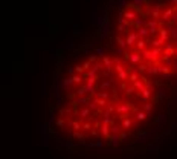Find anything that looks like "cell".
<instances>
[{"mask_svg":"<svg viewBox=\"0 0 177 159\" xmlns=\"http://www.w3.org/2000/svg\"><path fill=\"white\" fill-rule=\"evenodd\" d=\"M141 109H142V110H145V112L148 113V116H151V113H153V109H154V104L147 101V103L141 104Z\"/></svg>","mask_w":177,"mask_h":159,"instance_id":"27","label":"cell"},{"mask_svg":"<svg viewBox=\"0 0 177 159\" xmlns=\"http://www.w3.org/2000/svg\"><path fill=\"white\" fill-rule=\"evenodd\" d=\"M92 128H95V127H93V122H92L90 119L85 121V122H82V130H84V132H90Z\"/></svg>","mask_w":177,"mask_h":159,"instance_id":"37","label":"cell"},{"mask_svg":"<svg viewBox=\"0 0 177 159\" xmlns=\"http://www.w3.org/2000/svg\"><path fill=\"white\" fill-rule=\"evenodd\" d=\"M148 151L153 153V154H157L159 153V147L157 145H151V147H148Z\"/></svg>","mask_w":177,"mask_h":159,"instance_id":"46","label":"cell"},{"mask_svg":"<svg viewBox=\"0 0 177 159\" xmlns=\"http://www.w3.org/2000/svg\"><path fill=\"white\" fill-rule=\"evenodd\" d=\"M81 66H82V69H84V72H87V70H90V66H92V63H90V61H88V60H85V61H84V63H82Z\"/></svg>","mask_w":177,"mask_h":159,"instance_id":"45","label":"cell"},{"mask_svg":"<svg viewBox=\"0 0 177 159\" xmlns=\"http://www.w3.org/2000/svg\"><path fill=\"white\" fill-rule=\"evenodd\" d=\"M175 58H177V49H175Z\"/></svg>","mask_w":177,"mask_h":159,"instance_id":"57","label":"cell"},{"mask_svg":"<svg viewBox=\"0 0 177 159\" xmlns=\"http://www.w3.org/2000/svg\"><path fill=\"white\" fill-rule=\"evenodd\" d=\"M133 118H134L137 122H139V121H145V119L148 118V113H147L145 110H142V109H141V110H137V112L133 115Z\"/></svg>","mask_w":177,"mask_h":159,"instance_id":"22","label":"cell"},{"mask_svg":"<svg viewBox=\"0 0 177 159\" xmlns=\"http://www.w3.org/2000/svg\"><path fill=\"white\" fill-rule=\"evenodd\" d=\"M136 31H137V34H139L141 38H147V40H150L148 37L151 35V32H150V29H148L147 26H144V28H141V29H136Z\"/></svg>","mask_w":177,"mask_h":159,"instance_id":"24","label":"cell"},{"mask_svg":"<svg viewBox=\"0 0 177 159\" xmlns=\"http://www.w3.org/2000/svg\"><path fill=\"white\" fill-rule=\"evenodd\" d=\"M109 141H110V145H112V147H118V145L121 144V136H119V135H112Z\"/></svg>","mask_w":177,"mask_h":159,"instance_id":"31","label":"cell"},{"mask_svg":"<svg viewBox=\"0 0 177 159\" xmlns=\"http://www.w3.org/2000/svg\"><path fill=\"white\" fill-rule=\"evenodd\" d=\"M122 16H124V17H125L128 22H131V23H133V22H134V20L139 17V11L130 5L128 8H125V11H122Z\"/></svg>","mask_w":177,"mask_h":159,"instance_id":"3","label":"cell"},{"mask_svg":"<svg viewBox=\"0 0 177 159\" xmlns=\"http://www.w3.org/2000/svg\"><path fill=\"white\" fill-rule=\"evenodd\" d=\"M92 103H95L99 109H106L109 106V101L107 99H102V98H98V96H92Z\"/></svg>","mask_w":177,"mask_h":159,"instance_id":"17","label":"cell"},{"mask_svg":"<svg viewBox=\"0 0 177 159\" xmlns=\"http://www.w3.org/2000/svg\"><path fill=\"white\" fill-rule=\"evenodd\" d=\"M147 22H148V20H145V19H142V17H137L131 25H133V28H134V29H141V28L147 26Z\"/></svg>","mask_w":177,"mask_h":159,"instance_id":"20","label":"cell"},{"mask_svg":"<svg viewBox=\"0 0 177 159\" xmlns=\"http://www.w3.org/2000/svg\"><path fill=\"white\" fill-rule=\"evenodd\" d=\"M124 8H128V0H121L119 2V9H124Z\"/></svg>","mask_w":177,"mask_h":159,"instance_id":"47","label":"cell"},{"mask_svg":"<svg viewBox=\"0 0 177 159\" xmlns=\"http://www.w3.org/2000/svg\"><path fill=\"white\" fill-rule=\"evenodd\" d=\"M55 121V112H54V107H49V124H52Z\"/></svg>","mask_w":177,"mask_h":159,"instance_id":"43","label":"cell"},{"mask_svg":"<svg viewBox=\"0 0 177 159\" xmlns=\"http://www.w3.org/2000/svg\"><path fill=\"white\" fill-rule=\"evenodd\" d=\"M165 45H166V43H165L162 38H159V37H157V38H151V40H150V46H151V48H163Z\"/></svg>","mask_w":177,"mask_h":159,"instance_id":"23","label":"cell"},{"mask_svg":"<svg viewBox=\"0 0 177 159\" xmlns=\"http://www.w3.org/2000/svg\"><path fill=\"white\" fill-rule=\"evenodd\" d=\"M75 116H79V119H90L93 116V110L90 107H87V106L79 107V109L76 107L75 109Z\"/></svg>","mask_w":177,"mask_h":159,"instance_id":"2","label":"cell"},{"mask_svg":"<svg viewBox=\"0 0 177 159\" xmlns=\"http://www.w3.org/2000/svg\"><path fill=\"white\" fill-rule=\"evenodd\" d=\"M162 57H165V58H175V45L166 43V45L163 46V54H162Z\"/></svg>","mask_w":177,"mask_h":159,"instance_id":"8","label":"cell"},{"mask_svg":"<svg viewBox=\"0 0 177 159\" xmlns=\"http://www.w3.org/2000/svg\"><path fill=\"white\" fill-rule=\"evenodd\" d=\"M67 74H69V77H73V75L76 74V70H75V66H70V67H67Z\"/></svg>","mask_w":177,"mask_h":159,"instance_id":"48","label":"cell"},{"mask_svg":"<svg viewBox=\"0 0 177 159\" xmlns=\"http://www.w3.org/2000/svg\"><path fill=\"white\" fill-rule=\"evenodd\" d=\"M72 78H73V83H75L76 86H81V84L84 83V80H85L82 74H75V75H73Z\"/></svg>","mask_w":177,"mask_h":159,"instance_id":"32","label":"cell"},{"mask_svg":"<svg viewBox=\"0 0 177 159\" xmlns=\"http://www.w3.org/2000/svg\"><path fill=\"white\" fill-rule=\"evenodd\" d=\"M121 127L124 130H130V128H136L137 127V121L133 116H125L121 119Z\"/></svg>","mask_w":177,"mask_h":159,"instance_id":"5","label":"cell"},{"mask_svg":"<svg viewBox=\"0 0 177 159\" xmlns=\"http://www.w3.org/2000/svg\"><path fill=\"white\" fill-rule=\"evenodd\" d=\"M162 25H163V22H159V20H148V22H147V28L150 29L151 35L157 34L159 29L162 28Z\"/></svg>","mask_w":177,"mask_h":159,"instance_id":"9","label":"cell"},{"mask_svg":"<svg viewBox=\"0 0 177 159\" xmlns=\"http://www.w3.org/2000/svg\"><path fill=\"white\" fill-rule=\"evenodd\" d=\"M41 90H43V95H47V75L43 74V83H41Z\"/></svg>","mask_w":177,"mask_h":159,"instance_id":"35","label":"cell"},{"mask_svg":"<svg viewBox=\"0 0 177 159\" xmlns=\"http://www.w3.org/2000/svg\"><path fill=\"white\" fill-rule=\"evenodd\" d=\"M165 118H166V116H165V113H163V112H160V113L154 118V122H156V124H162V122L165 121Z\"/></svg>","mask_w":177,"mask_h":159,"instance_id":"40","label":"cell"},{"mask_svg":"<svg viewBox=\"0 0 177 159\" xmlns=\"http://www.w3.org/2000/svg\"><path fill=\"white\" fill-rule=\"evenodd\" d=\"M116 78H118L121 83H127L128 78H130V70H128V69H124V70L118 72V74H116Z\"/></svg>","mask_w":177,"mask_h":159,"instance_id":"15","label":"cell"},{"mask_svg":"<svg viewBox=\"0 0 177 159\" xmlns=\"http://www.w3.org/2000/svg\"><path fill=\"white\" fill-rule=\"evenodd\" d=\"M60 116H64V118H69L70 115H73L75 116V109L73 107H63V109H60Z\"/></svg>","mask_w":177,"mask_h":159,"instance_id":"18","label":"cell"},{"mask_svg":"<svg viewBox=\"0 0 177 159\" xmlns=\"http://www.w3.org/2000/svg\"><path fill=\"white\" fill-rule=\"evenodd\" d=\"M177 128V122L174 121V122H171V125H169V130H175Z\"/></svg>","mask_w":177,"mask_h":159,"instance_id":"52","label":"cell"},{"mask_svg":"<svg viewBox=\"0 0 177 159\" xmlns=\"http://www.w3.org/2000/svg\"><path fill=\"white\" fill-rule=\"evenodd\" d=\"M82 52H84V54H88V52H90V49H88V48H85V49H82Z\"/></svg>","mask_w":177,"mask_h":159,"instance_id":"55","label":"cell"},{"mask_svg":"<svg viewBox=\"0 0 177 159\" xmlns=\"http://www.w3.org/2000/svg\"><path fill=\"white\" fill-rule=\"evenodd\" d=\"M171 6L177 8V0H171Z\"/></svg>","mask_w":177,"mask_h":159,"instance_id":"54","label":"cell"},{"mask_svg":"<svg viewBox=\"0 0 177 159\" xmlns=\"http://www.w3.org/2000/svg\"><path fill=\"white\" fill-rule=\"evenodd\" d=\"M139 38H141V37H139L137 31H128V32H127V37H125V40H127V45H128V49H130V48H133V49H134V46H136V42H137Z\"/></svg>","mask_w":177,"mask_h":159,"instance_id":"6","label":"cell"},{"mask_svg":"<svg viewBox=\"0 0 177 159\" xmlns=\"http://www.w3.org/2000/svg\"><path fill=\"white\" fill-rule=\"evenodd\" d=\"M73 84H75V83H73V78H72V77L63 78V80H61V83H60V86H61V90H63V92L70 90V87H72Z\"/></svg>","mask_w":177,"mask_h":159,"instance_id":"12","label":"cell"},{"mask_svg":"<svg viewBox=\"0 0 177 159\" xmlns=\"http://www.w3.org/2000/svg\"><path fill=\"white\" fill-rule=\"evenodd\" d=\"M61 145H63V147H67V148H70V147H73V142H70V141H67V142H63Z\"/></svg>","mask_w":177,"mask_h":159,"instance_id":"51","label":"cell"},{"mask_svg":"<svg viewBox=\"0 0 177 159\" xmlns=\"http://www.w3.org/2000/svg\"><path fill=\"white\" fill-rule=\"evenodd\" d=\"M64 48H66V49H72V48H73V43H72V38H70V40H69V42H67V43L64 45Z\"/></svg>","mask_w":177,"mask_h":159,"instance_id":"50","label":"cell"},{"mask_svg":"<svg viewBox=\"0 0 177 159\" xmlns=\"http://www.w3.org/2000/svg\"><path fill=\"white\" fill-rule=\"evenodd\" d=\"M136 92H139V90L131 84V86H128V87L125 89V96H127V98H133V96L136 95Z\"/></svg>","mask_w":177,"mask_h":159,"instance_id":"30","label":"cell"},{"mask_svg":"<svg viewBox=\"0 0 177 159\" xmlns=\"http://www.w3.org/2000/svg\"><path fill=\"white\" fill-rule=\"evenodd\" d=\"M73 138H76V139H79V141H82V139H85V135L79 130V132H73Z\"/></svg>","mask_w":177,"mask_h":159,"instance_id":"44","label":"cell"},{"mask_svg":"<svg viewBox=\"0 0 177 159\" xmlns=\"http://www.w3.org/2000/svg\"><path fill=\"white\" fill-rule=\"evenodd\" d=\"M128 135H130V133H128V130H124V128H122V132L119 133V136H121V142H127Z\"/></svg>","mask_w":177,"mask_h":159,"instance_id":"41","label":"cell"},{"mask_svg":"<svg viewBox=\"0 0 177 159\" xmlns=\"http://www.w3.org/2000/svg\"><path fill=\"white\" fill-rule=\"evenodd\" d=\"M95 52H96V55L101 58V57L106 55V48H95Z\"/></svg>","mask_w":177,"mask_h":159,"instance_id":"42","label":"cell"},{"mask_svg":"<svg viewBox=\"0 0 177 159\" xmlns=\"http://www.w3.org/2000/svg\"><path fill=\"white\" fill-rule=\"evenodd\" d=\"M141 77H142V74H141V70L137 69V67H133L131 70H130V78H128V81L133 84L134 81H137V80H141Z\"/></svg>","mask_w":177,"mask_h":159,"instance_id":"14","label":"cell"},{"mask_svg":"<svg viewBox=\"0 0 177 159\" xmlns=\"http://www.w3.org/2000/svg\"><path fill=\"white\" fill-rule=\"evenodd\" d=\"M99 133H101V136H104L106 139H110V136H112V125L102 122L101 127H99Z\"/></svg>","mask_w":177,"mask_h":159,"instance_id":"13","label":"cell"},{"mask_svg":"<svg viewBox=\"0 0 177 159\" xmlns=\"http://www.w3.org/2000/svg\"><path fill=\"white\" fill-rule=\"evenodd\" d=\"M75 95L76 96H88V90H87L85 83H82L81 86H78V89L75 90Z\"/></svg>","mask_w":177,"mask_h":159,"instance_id":"16","label":"cell"},{"mask_svg":"<svg viewBox=\"0 0 177 159\" xmlns=\"http://www.w3.org/2000/svg\"><path fill=\"white\" fill-rule=\"evenodd\" d=\"M88 145H90V147H98V148H102V147H104V141H102L101 138H98L95 142H90Z\"/></svg>","mask_w":177,"mask_h":159,"instance_id":"39","label":"cell"},{"mask_svg":"<svg viewBox=\"0 0 177 159\" xmlns=\"http://www.w3.org/2000/svg\"><path fill=\"white\" fill-rule=\"evenodd\" d=\"M72 130H73V132L82 130V121L78 119V118H73V119H72Z\"/></svg>","mask_w":177,"mask_h":159,"instance_id":"25","label":"cell"},{"mask_svg":"<svg viewBox=\"0 0 177 159\" xmlns=\"http://www.w3.org/2000/svg\"><path fill=\"white\" fill-rule=\"evenodd\" d=\"M157 34H159V38H162L165 43L168 42V38H169V31H168L166 28H160Z\"/></svg>","mask_w":177,"mask_h":159,"instance_id":"26","label":"cell"},{"mask_svg":"<svg viewBox=\"0 0 177 159\" xmlns=\"http://www.w3.org/2000/svg\"><path fill=\"white\" fill-rule=\"evenodd\" d=\"M116 80H118V78L110 77V78H107V80L101 81V83H99V89H101V90H110V89H113V86H115V81H116Z\"/></svg>","mask_w":177,"mask_h":159,"instance_id":"11","label":"cell"},{"mask_svg":"<svg viewBox=\"0 0 177 159\" xmlns=\"http://www.w3.org/2000/svg\"><path fill=\"white\" fill-rule=\"evenodd\" d=\"M139 96H141L142 103H147V101H148L150 98H153V92H151L150 89H147V87H145V89H144V90L141 92V95H139Z\"/></svg>","mask_w":177,"mask_h":159,"instance_id":"21","label":"cell"},{"mask_svg":"<svg viewBox=\"0 0 177 159\" xmlns=\"http://www.w3.org/2000/svg\"><path fill=\"white\" fill-rule=\"evenodd\" d=\"M147 2H148V0H131V6L136 8L137 11H141L142 8L147 6Z\"/></svg>","mask_w":177,"mask_h":159,"instance_id":"19","label":"cell"},{"mask_svg":"<svg viewBox=\"0 0 177 159\" xmlns=\"http://www.w3.org/2000/svg\"><path fill=\"white\" fill-rule=\"evenodd\" d=\"M175 75H177L175 72H169V74H163V75H160V77H162V78L165 80V78H174Z\"/></svg>","mask_w":177,"mask_h":159,"instance_id":"49","label":"cell"},{"mask_svg":"<svg viewBox=\"0 0 177 159\" xmlns=\"http://www.w3.org/2000/svg\"><path fill=\"white\" fill-rule=\"evenodd\" d=\"M124 60L127 61V64H128L130 67H137L139 64L144 63V57H142V54H141L139 51H136V49H133V51H127Z\"/></svg>","mask_w":177,"mask_h":159,"instance_id":"1","label":"cell"},{"mask_svg":"<svg viewBox=\"0 0 177 159\" xmlns=\"http://www.w3.org/2000/svg\"><path fill=\"white\" fill-rule=\"evenodd\" d=\"M147 64H148V67H147L145 75H147L148 78H156V77H160V74H159V67H157V64H156V63L147 61Z\"/></svg>","mask_w":177,"mask_h":159,"instance_id":"7","label":"cell"},{"mask_svg":"<svg viewBox=\"0 0 177 159\" xmlns=\"http://www.w3.org/2000/svg\"><path fill=\"white\" fill-rule=\"evenodd\" d=\"M115 40H116L118 46H121V48H124V49H127V51H128V45H127V40H125L124 37H121V35H116V37H115Z\"/></svg>","mask_w":177,"mask_h":159,"instance_id":"29","label":"cell"},{"mask_svg":"<svg viewBox=\"0 0 177 159\" xmlns=\"http://www.w3.org/2000/svg\"><path fill=\"white\" fill-rule=\"evenodd\" d=\"M159 2H162V3H163V2H166V0H159Z\"/></svg>","mask_w":177,"mask_h":159,"instance_id":"56","label":"cell"},{"mask_svg":"<svg viewBox=\"0 0 177 159\" xmlns=\"http://www.w3.org/2000/svg\"><path fill=\"white\" fill-rule=\"evenodd\" d=\"M101 64L104 67V70L107 72H115V63H113V57H109V55H104L101 57Z\"/></svg>","mask_w":177,"mask_h":159,"instance_id":"4","label":"cell"},{"mask_svg":"<svg viewBox=\"0 0 177 159\" xmlns=\"http://www.w3.org/2000/svg\"><path fill=\"white\" fill-rule=\"evenodd\" d=\"M156 101H160V99H163V98H166V90H165V87H159L157 90H156Z\"/></svg>","mask_w":177,"mask_h":159,"instance_id":"28","label":"cell"},{"mask_svg":"<svg viewBox=\"0 0 177 159\" xmlns=\"http://www.w3.org/2000/svg\"><path fill=\"white\" fill-rule=\"evenodd\" d=\"M171 69H174L175 72H177V58H174V63H172V67Z\"/></svg>","mask_w":177,"mask_h":159,"instance_id":"53","label":"cell"},{"mask_svg":"<svg viewBox=\"0 0 177 159\" xmlns=\"http://www.w3.org/2000/svg\"><path fill=\"white\" fill-rule=\"evenodd\" d=\"M147 139V130H137L134 135V141H145Z\"/></svg>","mask_w":177,"mask_h":159,"instance_id":"33","label":"cell"},{"mask_svg":"<svg viewBox=\"0 0 177 159\" xmlns=\"http://www.w3.org/2000/svg\"><path fill=\"white\" fill-rule=\"evenodd\" d=\"M95 96H98V98H102V99H107V101H110V93H109L107 90L96 92V95H95Z\"/></svg>","mask_w":177,"mask_h":159,"instance_id":"38","label":"cell"},{"mask_svg":"<svg viewBox=\"0 0 177 159\" xmlns=\"http://www.w3.org/2000/svg\"><path fill=\"white\" fill-rule=\"evenodd\" d=\"M133 86H134L139 92H142V90L145 89V83H144V80H142V78H141V80H137V81H134V83H133Z\"/></svg>","mask_w":177,"mask_h":159,"instance_id":"36","label":"cell"},{"mask_svg":"<svg viewBox=\"0 0 177 159\" xmlns=\"http://www.w3.org/2000/svg\"><path fill=\"white\" fill-rule=\"evenodd\" d=\"M172 63H174V58H165V57L160 58V64H163L166 67H172Z\"/></svg>","mask_w":177,"mask_h":159,"instance_id":"34","label":"cell"},{"mask_svg":"<svg viewBox=\"0 0 177 159\" xmlns=\"http://www.w3.org/2000/svg\"><path fill=\"white\" fill-rule=\"evenodd\" d=\"M141 54H142V57H144V60H145V61H151V63H156V64H159V60L154 57V54H153L151 48H147V49H144Z\"/></svg>","mask_w":177,"mask_h":159,"instance_id":"10","label":"cell"}]
</instances>
